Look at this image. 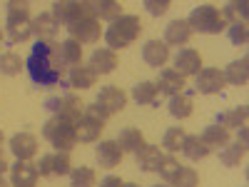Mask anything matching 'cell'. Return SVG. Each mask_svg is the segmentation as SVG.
<instances>
[{
	"label": "cell",
	"instance_id": "obj_8",
	"mask_svg": "<svg viewBox=\"0 0 249 187\" xmlns=\"http://www.w3.org/2000/svg\"><path fill=\"white\" fill-rule=\"evenodd\" d=\"M70 170H72V162L68 152H50V155H43L37 162L40 177H62V175H70Z\"/></svg>",
	"mask_w": 249,
	"mask_h": 187
},
{
	"label": "cell",
	"instance_id": "obj_43",
	"mask_svg": "<svg viewBox=\"0 0 249 187\" xmlns=\"http://www.w3.org/2000/svg\"><path fill=\"white\" fill-rule=\"evenodd\" d=\"M10 168V165H8V160H5V155H3V150H0V177H3V172Z\"/></svg>",
	"mask_w": 249,
	"mask_h": 187
},
{
	"label": "cell",
	"instance_id": "obj_30",
	"mask_svg": "<svg viewBox=\"0 0 249 187\" xmlns=\"http://www.w3.org/2000/svg\"><path fill=\"white\" fill-rule=\"evenodd\" d=\"M132 97L137 105H157V97H160V90L155 82L144 80V82H137V85L132 88Z\"/></svg>",
	"mask_w": 249,
	"mask_h": 187
},
{
	"label": "cell",
	"instance_id": "obj_16",
	"mask_svg": "<svg viewBox=\"0 0 249 187\" xmlns=\"http://www.w3.org/2000/svg\"><path fill=\"white\" fill-rule=\"evenodd\" d=\"M142 60L147 62L150 68H162L164 62L170 60V48L162 43V40H147L142 45Z\"/></svg>",
	"mask_w": 249,
	"mask_h": 187
},
{
	"label": "cell",
	"instance_id": "obj_32",
	"mask_svg": "<svg viewBox=\"0 0 249 187\" xmlns=\"http://www.w3.org/2000/svg\"><path fill=\"white\" fill-rule=\"evenodd\" d=\"M170 115L172 117H177V120H187L192 115V110H195V102H192V97L187 95V93H182V95H175V97H170Z\"/></svg>",
	"mask_w": 249,
	"mask_h": 187
},
{
	"label": "cell",
	"instance_id": "obj_46",
	"mask_svg": "<svg viewBox=\"0 0 249 187\" xmlns=\"http://www.w3.org/2000/svg\"><path fill=\"white\" fill-rule=\"evenodd\" d=\"M0 145H3V132H0Z\"/></svg>",
	"mask_w": 249,
	"mask_h": 187
},
{
	"label": "cell",
	"instance_id": "obj_48",
	"mask_svg": "<svg viewBox=\"0 0 249 187\" xmlns=\"http://www.w3.org/2000/svg\"><path fill=\"white\" fill-rule=\"evenodd\" d=\"M157 187H167V185H157Z\"/></svg>",
	"mask_w": 249,
	"mask_h": 187
},
{
	"label": "cell",
	"instance_id": "obj_45",
	"mask_svg": "<svg viewBox=\"0 0 249 187\" xmlns=\"http://www.w3.org/2000/svg\"><path fill=\"white\" fill-rule=\"evenodd\" d=\"M124 187H140V185H135V182H127V185H124Z\"/></svg>",
	"mask_w": 249,
	"mask_h": 187
},
{
	"label": "cell",
	"instance_id": "obj_31",
	"mask_svg": "<svg viewBox=\"0 0 249 187\" xmlns=\"http://www.w3.org/2000/svg\"><path fill=\"white\" fill-rule=\"evenodd\" d=\"M182 152H184V157L199 162V160H204L207 155H210L212 150L199 140V135H187V137H184V145H182Z\"/></svg>",
	"mask_w": 249,
	"mask_h": 187
},
{
	"label": "cell",
	"instance_id": "obj_44",
	"mask_svg": "<svg viewBox=\"0 0 249 187\" xmlns=\"http://www.w3.org/2000/svg\"><path fill=\"white\" fill-rule=\"evenodd\" d=\"M0 187H10V185H8V182H5L3 177H0Z\"/></svg>",
	"mask_w": 249,
	"mask_h": 187
},
{
	"label": "cell",
	"instance_id": "obj_41",
	"mask_svg": "<svg viewBox=\"0 0 249 187\" xmlns=\"http://www.w3.org/2000/svg\"><path fill=\"white\" fill-rule=\"evenodd\" d=\"M144 8H147V13L150 15H164L167 13V8H170V0H144Z\"/></svg>",
	"mask_w": 249,
	"mask_h": 187
},
{
	"label": "cell",
	"instance_id": "obj_15",
	"mask_svg": "<svg viewBox=\"0 0 249 187\" xmlns=\"http://www.w3.org/2000/svg\"><path fill=\"white\" fill-rule=\"evenodd\" d=\"M88 5V13L95 18V20H110V23H115V20L122 15V5L117 3V0H90Z\"/></svg>",
	"mask_w": 249,
	"mask_h": 187
},
{
	"label": "cell",
	"instance_id": "obj_1",
	"mask_svg": "<svg viewBox=\"0 0 249 187\" xmlns=\"http://www.w3.org/2000/svg\"><path fill=\"white\" fill-rule=\"evenodd\" d=\"M57 48L60 43H55V40H37L33 45L25 68L37 88H57L65 82V68L60 62Z\"/></svg>",
	"mask_w": 249,
	"mask_h": 187
},
{
	"label": "cell",
	"instance_id": "obj_28",
	"mask_svg": "<svg viewBox=\"0 0 249 187\" xmlns=\"http://www.w3.org/2000/svg\"><path fill=\"white\" fill-rule=\"evenodd\" d=\"M117 145H120L122 152H135L137 155L147 142H144V137H142V132L137 128H124L120 132V137H117Z\"/></svg>",
	"mask_w": 249,
	"mask_h": 187
},
{
	"label": "cell",
	"instance_id": "obj_4",
	"mask_svg": "<svg viewBox=\"0 0 249 187\" xmlns=\"http://www.w3.org/2000/svg\"><path fill=\"white\" fill-rule=\"evenodd\" d=\"M124 105H127V95H124L120 88H115V85H105V88H100L97 100L92 102V105H85V112L105 122L107 117L120 112Z\"/></svg>",
	"mask_w": 249,
	"mask_h": 187
},
{
	"label": "cell",
	"instance_id": "obj_37",
	"mask_svg": "<svg viewBox=\"0 0 249 187\" xmlns=\"http://www.w3.org/2000/svg\"><path fill=\"white\" fill-rule=\"evenodd\" d=\"M179 168H182V165L175 160V155H162V162H160L157 172H160V177H162L164 182H172L175 175L179 172Z\"/></svg>",
	"mask_w": 249,
	"mask_h": 187
},
{
	"label": "cell",
	"instance_id": "obj_14",
	"mask_svg": "<svg viewBox=\"0 0 249 187\" xmlns=\"http://www.w3.org/2000/svg\"><path fill=\"white\" fill-rule=\"evenodd\" d=\"M102 130H105V122L92 117V115H88V112L75 122V132H77V140L80 142H95Z\"/></svg>",
	"mask_w": 249,
	"mask_h": 187
},
{
	"label": "cell",
	"instance_id": "obj_42",
	"mask_svg": "<svg viewBox=\"0 0 249 187\" xmlns=\"http://www.w3.org/2000/svg\"><path fill=\"white\" fill-rule=\"evenodd\" d=\"M100 187H124V182L120 177H115V175H107L105 180L100 182Z\"/></svg>",
	"mask_w": 249,
	"mask_h": 187
},
{
	"label": "cell",
	"instance_id": "obj_10",
	"mask_svg": "<svg viewBox=\"0 0 249 187\" xmlns=\"http://www.w3.org/2000/svg\"><path fill=\"white\" fill-rule=\"evenodd\" d=\"M57 25H72L75 20H80L82 15H90L85 3H75V0H57L53 3V13H50Z\"/></svg>",
	"mask_w": 249,
	"mask_h": 187
},
{
	"label": "cell",
	"instance_id": "obj_22",
	"mask_svg": "<svg viewBox=\"0 0 249 187\" xmlns=\"http://www.w3.org/2000/svg\"><path fill=\"white\" fill-rule=\"evenodd\" d=\"M155 85H157L160 93L175 97V95H182L184 93V77L177 70H162L160 73V80L155 82Z\"/></svg>",
	"mask_w": 249,
	"mask_h": 187
},
{
	"label": "cell",
	"instance_id": "obj_9",
	"mask_svg": "<svg viewBox=\"0 0 249 187\" xmlns=\"http://www.w3.org/2000/svg\"><path fill=\"white\" fill-rule=\"evenodd\" d=\"M68 33L72 40H77L82 45V43H97L102 30H100V20H95L92 15H82L72 25H68Z\"/></svg>",
	"mask_w": 249,
	"mask_h": 187
},
{
	"label": "cell",
	"instance_id": "obj_34",
	"mask_svg": "<svg viewBox=\"0 0 249 187\" xmlns=\"http://www.w3.org/2000/svg\"><path fill=\"white\" fill-rule=\"evenodd\" d=\"M20 70H23V60H20V55H15V53H3L0 55V73L3 75L15 77V75H20Z\"/></svg>",
	"mask_w": 249,
	"mask_h": 187
},
{
	"label": "cell",
	"instance_id": "obj_11",
	"mask_svg": "<svg viewBox=\"0 0 249 187\" xmlns=\"http://www.w3.org/2000/svg\"><path fill=\"white\" fill-rule=\"evenodd\" d=\"M224 85H227L224 75L217 68H204L197 75V93H202V95H219L224 90Z\"/></svg>",
	"mask_w": 249,
	"mask_h": 187
},
{
	"label": "cell",
	"instance_id": "obj_6",
	"mask_svg": "<svg viewBox=\"0 0 249 187\" xmlns=\"http://www.w3.org/2000/svg\"><path fill=\"white\" fill-rule=\"evenodd\" d=\"M43 137L57 148V152H68L75 148L77 142V132H75V125L62 120V117H50L45 125H43Z\"/></svg>",
	"mask_w": 249,
	"mask_h": 187
},
{
	"label": "cell",
	"instance_id": "obj_5",
	"mask_svg": "<svg viewBox=\"0 0 249 187\" xmlns=\"http://www.w3.org/2000/svg\"><path fill=\"white\" fill-rule=\"evenodd\" d=\"M187 25L192 28V33H207V35H217L222 30H227V23H224V18L219 13V8L210 5V3H204V5H197L190 18H187Z\"/></svg>",
	"mask_w": 249,
	"mask_h": 187
},
{
	"label": "cell",
	"instance_id": "obj_25",
	"mask_svg": "<svg viewBox=\"0 0 249 187\" xmlns=\"http://www.w3.org/2000/svg\"><path fill=\"white\" fill-rule=\"evenodd\" d=\"M30 25H33V35H37V40H53L60 28L57 20L50 13H40L37 18L30 20Z\"/></svg>",
	"mask_w": 249,
	"mask_h": 187
},
{
	"label": "cell",
	"instance_id": "obj_26",
	"mask_svg": "<svg viewBox=\"0 0 249 187\" xmlns=\"http://www.w3.org/2000/svg\"><path fill=\"white\" fill-rule=\"evenodd\" d=\"M247 117H249V108L247 105H239V108H232V110H224L217 115V125L222 128H247Z\"/></svg>",
	"mask_w": 249,
	"mask_h": 187
},
{
	"label": "cell",
	"instance_id": "obj_21",
	"mask_svg": "<svg viewBox=\"0 0 249 187\" xmlns=\"http://www.w3.org/2000/svg\"><path fill=\"white\" fill-rule=\"evenodd\" d=\"M95 80H97V75L90 70V65H75L65 75V85L75 88V90H88V88L95 85Z\"/></svg>",
	"mask_w": 249,
	"mask_h": 187
},
{
	"label": "cell",
	"instance_id": "obj_35",
	"mask_svg": "<svg viewBox=\"0 0 249 187\" xmlns=\"http://www.w3.org/2000/svg\"><path fill=\"white\" fill-rule=\"evenodd\" d=\"M95 170L92 168H72L70 170V182L72 187H95Z\"/></svg>",
	"mask_w": 249,
	"mask_h": 187
},
{
	"label": "cell",
	"instance_id": "obj_24",
	"mask_svg": "<svg viewBox=\"0 0 249 187\" xmlns=\"http://www.w3.org/2000/svg\"><path fill=\"white\" fill-rule=\"evenodd\" d=\"M57 55H60L62 68H75V65H82V45L77 43V40H72V37H68L65 43H60Z\"/></svg>",
	"mask_w": 249,
	"mask_h": 187
},
{
	"label": "cell",
	"instance_id": "obj_39",
	"mask_svg": "<svg viewBox=\"0 0 249 187\" xmlns=\"http://www.w3.org/2000/svg\"><path fill=\"white\" fill-rule=\"evenodd\" d=\"M170 185L172 187H197L199 185V175L192 168H179V172L175 175V180Z\"/></svg>",
	"mask_w": 249,
	"mask_h": 187
},
{
	"label": "cell",
	"instance_id": "obj_3",
	"mask_svg": "<svg viewBox=\"0 0 249 187\" xmlns=\"http://www.w3.org/2000/svg\"><path fill=\"white\" fill-rule=\"evenodd\" d=\"M8 43L18 45V43H25V40L33 35V25H30V3L25 0H13L8 3Z\"/></svg>",
	"mask_w": 249,
	"mask_h": 187
},
{
	"label": "cell",
	"instance_id": "obj_12",
	"mask_svg": "<svg viewBox=\"0 0 249 187\" xmlns=\"http://www.w3.org/2000/svg\"><path fill=\"white\" fill-rule=\"evenodd\" d=\"M10 150L20 162H30L37 155V137L30 132H18L10 137Z\"/></svg>",
	"mask_w": 249,
	"mask_h": 187
},
{
	"label": "cell",
	"instance_id": "obj_33",
	"mask_svg": "<svg viewBox=\"0 0 249 187\" xmlns=\"http://www.w3.org/2000/svg\"><path fill=\"white\" fill-rule=\"evenodd\" d=\"M244 155H247V148H244V145L232 142V145H224V148H222L219 160H222V165H227V168H237V165L244 160Z\"/></svg>",
	"mask_w": 249,
	"mask_h": 187
},
{
	"label": "cell",
	"instance_id": "obj_20",
	"mask_svg": "<svg viewBox=\"0 0 249 187\" xmlns=\"http://www.w3.org/2000/svg\"><path fill=\"white\" fill-rule=\"evenodd\" d=\"M10 175H13V187H35L37 182V165L33 162H15L10 168Z\"/></svg>",
	"mask_w": 249,
	"mask_h": 187
},
{
	"label": "cell",
	"instance_id": "obj_18",
	"mask_svg": "<svg viewBox=\"0 0 249 187\" xmlns=\"http://www.w3.org/2000/svg\"><path fill=\"white\" fill-rule=\"evenodd\" d=\"M122 155H124V152L120 150V145H117L115 140L100 142L97 150H95V157H97V162H100V168H107V170L117 168V165L122 162Z\"/></svg>",
	"mask_w": 249,
	"mask_h": 187
},
{
	"label": "cell",
	"instance_id": "obj_17",
	"mask_svg": "<svg viewBox=\"0 0 249 187\" xmlns=\"http://www.w3.org/2000/svg\"><path fill=\"white\" fill-rule=\"evenodd\" d=\"M117 68V53H112L110 48H97L90 55V70L95 75H110Z\"/></svg>",
	"mask_w": 249,
	"mask_h": 187
},
{
	"label": "cell",
	"instance_id": "obj_38",
	"mask_svg": "<svg viewBox=\"0 0 249 187\" xmlns=\"http://www.w3.org/2000/svg\"><path fill=\"white\" fill-rule=\"evenodd\" d=\"M222 18H224V23L232 20V25L234 23H247V3H227L224 10H222Z\"/></svg>",
	"mask_w": 249,
	"mask_h": 187
},
{
	"label": "cell",
	"instance_id": "obj_36",
	"mask_svg": "<svg viewBox=\"0 0 249 187\" xmlns=\"http://www.w3.org/2000/svg\"><path fill=\"white\" fill-rule=\"evenodd\" d=\"M184 137H187V132H184L182 128H170L167 132H164L162 148L167 150V152H177V150H182V145H184Z\"/></svg>",
	"mask_w": 249,
	"mask_h": 187
},
{
	"label": "cell",
	"instance_id": "obj_47",
	"mask_svg": "<svg viewBox=\"0 0 249 187\" xmlns=\"http://www.w3.org/2000/svg\"><path fill=\"white\" fill-rule=\"evenodd\" d=\"M0 43H3V33H0Z\"/></svg>",
	"mask_w": 249,
	"mask_h": 187
},
{
	"label": "cell",
	"instance_id": "obj_27",
	"mask_svg": "<svg viewBox=\"0 0 249 187\" xmlns=\"http://www.w3.org/2000/svg\"><path fill=\"white\" fill-rule=\"evenodd\" d=\"M199 140H202L210 150L224 148V145L230 142V130L222 128V125H207V128L202 130V135H199Z\"/></svg>",
	"mask_w": 249,
	"mask_h": 187
},
{
	"label": "cell",
	"instance_id": "obj_13",
	"mask_svg": "<svg viewBox=\"0 0 249 187\" xmlns=\"http://www.w3.org/2000/svg\"><path fill=\"white\" fill-rule=\"evenodd\" d=\"M175 70H177L182 77H187V75H199V70H202V57H199V53L192 50V48L179 50V53L175 55Z\"/></svg>",
	"mask_w": 249,
	"mask_h": 187
},
{
	"label": "cell",
	"instance_id": "obj_23",
	"mask_svg": "<svg viewBox=\"0 0 249 187\" xmlns=\"http://www.w3.org/2000/svg\"><path fill=\"white\" fill-rule=\"evenodd\" d=\"M224 82H230V85H239L244 88L249 82V57H242V60H234L230 65L224 68Z\"/></svg>",
	"mask_w": 249,
	"mask_h": 187
},
{
	"label": "cell",
	"instance_id": "obj_29",
	"mask_svg": "<svg viewBox=\"0 0 249 187\" xmlns=\"http://www.w3.org/2000/svg\"><path fill=\"white\" fill-rule=\"evenodd\" d=\"M160 162H162V152H160L157 145H144V148L137 152V165L144 172H157Z\"/></svg>",
	"mask_w": 249,
	"mask_h": 187
},
{
	"label": "cell",
	"instance_id": "obj_40",
	"mask_svg": "<svg viewBox=\"0 0 249 187\" xmlns=\"http://www.w3.org/2000/svg\"><path fill=\"white\" fill-rule=\"evenodd\" d=\"M227 35H230L232 45H247L249 43V28H247V23L230 25V28H227Z\"/></svg>",
	"mask_w": 249,
	"mask_h": 187
},
{
	"label": "cell",
	"instance_id": "obj_7",
	"mask_svg": "<svg viewBox=\"0 0 249 187\" xmlns=\"http://www.w3.org/2000/svg\"><path fill=\"white\" fill-rule=\"evenodd\" d=\"M45 110H50L55 117H62V120L75 125L82 115H85V102L72 93H65V95H57V97H48Z\"/></svg>",
	"mask_w": 249,
	"mask_h": 187
},
{
	"label": "cell",
	"instance_id": "obj_19",
	"mask_svg": "<svg viewBox=\"0 0 249 187\" xmlns=\"http://www.w3.org/2000/svg\"><path fill=\"white\" fill-rule=\"evenodd\" d=\"M190 37H192V28L187 25V20H172V23L164 28V40H162V43L179 48V45L190 43Z\"/></svg>",
	"mask_w": 249,
	"mask_h": 187
},
{
	"label": "cell",
	"instance_id": "obj_2",
	"mask_svg": "<svg viewBox=\"0 0 249 187\" xmlns=\"http://www.w3.org/2000/svg\"><path fill=\"white\" fill-rule=\"evenodd\" d=\"M140 33H142V23H140L137 15H120L115 23L107 28V33H105L107 48H110L112 53H117V50H122V48L132 45L135 40L140 37Z\"/></svg>",
	"mask_w": 249,
	"mask_h": 187
}]
</instances>
